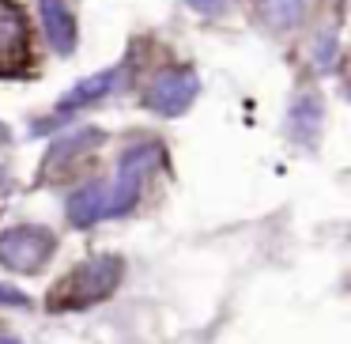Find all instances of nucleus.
<instances>
[{"mask_svg": "<svg viewBox=\"0 0 351 344\" xmlns=\"http://www.w3.org/2000/svg\"><path fill=\"white\" fill-rule=\"evenodd\" d=\"M162 163V148L159 144H132L129 152L117 163V178L110 185L106 197V216H125L132 212V205L140 200V190H144L147 174Z\"/></svg>", "mask_w": 351, "mask_h": 344, "instance_id": "f03ea898", "label": "nucleus"}, {"mask_svg": "<svg viewBox=\"0 0 351 344\" xmlns=\"http://www.w3.org/2000/svg\"><path fill=\"white\" fill-rule=\"evenodd\" d=\"M200 91V80L193 69H162L159 76L147 84L144 91V106L152 114H162V117H178L193 106Z\"/></svg>", "mask_w": 351, "mask_h": 344, "instance_id": "20e7f679", "label": "nucleus"}, {"mask_svg": "<svg viewBox=\"0 0 351 344\" xmlns=\"http://www.w3.org/2000/svg\"><path fill=\"white\" fill-rule=\"evenodd\" d=\"M287 125H291V133H295L298 140H306V144H310L313 133L321 129V99H317V95H298V99L291 102Z\"/></svg>", "mask_w": 351, "mask_h": 344, "instance_id": "9b49d317", "label": "nucleus"}, {"mask_svg": "<svg viewBox=\"0 0 351 344\" xmlns=\"http://www.w3.org/2000/svg\"><path fill=\"white\" fill-rule=\"evenodd\" d=\"M117 280H121V257H110V253L91 257L57 284V291L49 295V306L53 310H84V306H95L106 295H114Z\"/></svg>", "mask_w": 351, "mask_h": 344, "instance_id": "f257e3e1", "label": "nucleus"}, {"mask_svg": "<svg viewBox=\"0 0 351 344\" xmlns=\"http://www.w3.org/2000/svg\"><path fill=\"white\" fill-rule=\"evenodd\" d=\"M99 144H102V133H99V129H80V133H72V137H64V140H57V144H49V152H46V170L69 167L76 155L91 152V148H99Z\"/></svg>", "mask_w": 351, "mask_h": 344, "instance_id": "1a4fd4ad", "label": "nucleus"}, {"mask_svg": "<svg viewBox=\"0 0 351 344\" xmlns=\"http://www.w3.org/2000/svg\"><path fill=\"white\" fill-rule=\"evenodd\" d=\"M0 344H19V341H12V336H0Z\"/></svg>", "mask_w": 351, "mask_h": 344, "instance_id": "dca6fc26", "label": "nucleus"}, {"mask_svg": "<svg viewBox=\"0 0 351 344\" xmlns=\"http://www.w3.org/2000/svg\"><path fill=\"white\" fill-rule=\"evenodd\" d=\"M0 303H4V306H27L31 299H27L19 288H0Z\"/></svg>", "mask_w": 351, "mask_h": 344, "instance_id": "4468645a", "label": "nucleus"}, {"mask_svg": "<svg viewBox=\"0 0 351 344\" xmlns=\"http://www.w3.org/2000/svg\"><path fill=\"white\" fill-rule=\"evenodd\" d=\"M53 246L57 238L46 227H34V223L12 227L0 235V265L12 268V273H38L53 257Z\"/></svg>", "mask_w": 351, "mask_h": 344, "instance_id": "7ed1b4c3", "label": "nucleus"}, {"mask_svg": "<svg viewBox=\"0 0 351 344\" xmlns=\"http://www.w3.org/2000/svg\"><path fill=\"white\" fill-rule=\"evenodd\" d=\"M0 144H8V129L4 125H0Z\"/></svg>", "mask_w": 351, "mask_h": 344, "instance_id": "2eb2a0df", "label": "nucleus"}, {"mask_svg": "<svg viewBox=\"0 0 351 344\" xmlns=\"http://www.w3.org/2000/svg\"><path fill=\"white\" fill-rule=\"evenodd\" d=\"M106 197H110V185L106 182L80 185V190L69 197V220H72V227H95L99 220H106Z\"/></svg>", "mask_w": 351, "mask_h": 344, "instance_id": "0eeeda50", "label": "nucleus"}, {"mask_svg": "<svg viewBox=\"0 0 351 344\" xmlns=\"http://www.w3.org/2000/svg\"><path fill=\"white\" fill-rule=\"evenodd\" d=\"M336 61V38L332 34H325V38H317V46H313V69L328 72Z\"/></svg>", "mask_w": 351, "mask_h": 344, "instance_id": "f8f14e48", "label": "nucleus"}, {"mask_svg": "<svg viewBox=\"0 0 351 344\" xmlns=\"http://www.w3.org/2000/svg\"><path fill=\"white\" fill-rule=\"evenodd\" d=\"M193 12H200V16H219L223 8H227V0H185Z\"/></svg>", "mask_w": 351, "mask_h": 344, "instance_id": "ddd939ff", "label": "nucleus"}, {"mask_svg": "<svg viewBox=\"0 0 351 344\" xmlns=\"http://www.w3.org/2000/svg\"><path fill=\"white\" fill-rule=\"evenodd\" d=\"M310 12V0H257V16L265 19L272 31H291L298 27Z\"/></svg>", "mask_w": 351, "mask_h": 344, "instance_id": "9d476101", "label": "nucleus"}, {"mask_svg": "<svg viewBox=\"0 0 351 344\" xmlns=\"http://www.w3.org/2000/svg\"><path fill=\"white\" fill-rule=\"evenodd\" d=\"M27 65V19L12 0H0V76H16Z\"/></svg>", "mask_w": 351, "mask_h": 344, "instance_id": "39448f33", "label": "nucleus"}, {"mask_svg": "<svg viewBox=\"0 0 351 344\" xmlns=\"http://www.w3.org/2000/svg\"><path fill=\"white\" fill-rule=\"evenodd\" d=\"M38 16H42V27H46L49 46L61 57H69L76 49V16L69 12V4L64 0H38Z\"/></svg>", "mask_w": 351, "mask_h": 344, "instance_id": "423d86ee", "label": "nucleus"}, {"mask_svg": "<svg viewBox=\"0 0 351 344\" xmlns=\"http://www.w3.org/2000/svg\"><path fill=\"white\" fill-rule=\"evenodd\" d=\"M117 84H121V69H106V72H95V76L80 80V84L61 99V114H69V110H76V106H91V102L106 99L110 91H117Z\"/></svg>", "mask_w": 351, "mask_h": 344, "instance_id": "6e6552de", "label": "nucleus"}]
</instances>
